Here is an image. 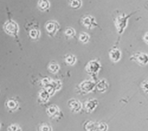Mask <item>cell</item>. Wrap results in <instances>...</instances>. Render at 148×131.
<instances>
[{
  "label": "cell",
  "mask_w": 148,
  "mask_h": 131,
  "mask_svg": "<svg viewBox=\"0 0 148 131\" xmlns=\"http://www.w3.org/2000/svg\"><path fill=\"white\" fill-rule=\"evenodd\" d=\"M3 29L9 36H12L15 37H17L18 36V25L15 21H7L3 25Z\"/></svg>",
  "instance_id": "cell-1"
},
{
  "label": "cell",
  "mask_w": 148,
  "mask_h": 131,
  "mask_svg": "<svg viewBox=\"0 0 148 131\" xmlns=\"http://www.w3.org/2000/svg\"><path fill=\"white\" fill-rule=\"evenodd\" d=\"M130 17V15L125 16L124 14L119 16L116 19V27L117 29V32H119V34H122V32L124 31L125 28L127 27V21L128 19Z\"/></svg>",
  "instance_id": "cell-2"
},
{
  "label": "cell",
  "mask_w": 148,
  "mask_h": 131,
  "mask_svg": "<svg viewBox=\"0 0 148 131\" xmlns=\"http://www.w3.org/2000/svg\"><path fill=\"white\" fill-rule=\"evenodd\" d=\"M100 69V63L97 60H91L88 62L87 66L86 67V70L88 73L91 76H94Z\"/></svg>",
  "instance_id": "cell-3"
},
{
  "label": "cell",
  "mask_w": 148,
  "mask_h": 131,
  "mask_svg": "<svg viewBox=\"0 0 148 131\" xmlns=\"http://www.w3.org/2000/svg\"><path fill=\"white\" fill-rule=\"evenodd\" d=\"M96 84L92 80H85L80 83L79 88H80L81 91L87 93H90L93 90Z\"/></svg>",
  "instance_id": "cell-4"
},
{
  "label": "cell",
  "mask_w": 148,
  "mask_h": 131,
  "mask_svg": "<svg viewBox=\"0 0 148 131\" xmlns=\"http://www.w3.org/2000/svg\"><path fill=\"white\" fill-rule=\"evenodd\" d=\"M82 23L85 27L88 29H93L95 26H97V24L96 23V19L91 16H86L82 19Z\"/></svg>",
  "instance_id": "cell-5"
},
{
  "label": "cell",
  "mask_w": 148,
  "mask_h": 131,
  "mask_svg": "<svg viewBox=\"0 0 148 131\" xmlns=\"http://www.w3.org/2000/svg\"><path fill=\"white\" fill-rule=\"evenodd\" d=\"M131 59H135L136 62L141 66H145L148 63V55L146 53H136V55L132 56Z\"/></svg>",
  "instance_id": "cell-6"
},
{
  "label": "cell",
  "mask_w": 148,
  "mask_h": 131,
  "mask_svg": "<svg viewBox=\"0 0 148 131\" xmlns=\"http://www.w3.org/2000/svg\"><path fill=\"white\" fill-rule=\"evenodd\" d=\"M46 29L50 36H53V35L56 34V32H57V30L59 29V24L54 21L48 22L46 25Z\"/></svg>",
  "instance_id": "cell-7"
},
{
  "label": "cell",
  "mask_w": 148,
  "mask_h": 131,
  "mask_svg": "<svg viewBox=\"0 0 148 131\" xmlns=\"http://www.w3.org/2000/svg\"><path fill=\"white\" fill-rule=\"evenodd\" d=\"M69 109L71 110L73 112H75V113H78L82 109V104H80V102L78 101L77 99H72L69 101Z\"/></svg>",
  "instance_id": "cell-8"
},
{
  "label": "cell",
  "mask_w": 148,
  "mask_h": 131,
  "mask_svg": "<svg viewBox=\"0 0 148 131\" xmlns=\"http://www.w3.org/2000/svg\"><path fill=\"white\" fill-rule=\"evenodd\" d=\"M46 113L50 117H57L58 116H60V109H59V107L57 106H56V105H52V106H49L48 108H47V110H46Z\"/></svg>",
  "instance_id": "cell-9"
},
{
  "label": "cell",
  "mask_w": 148,
  "mask_h": 131,
  "mask_svg": "<svg viewBox=\"0 0 148 131\" xmlns=\"http://www.w3.org/2000/svg\"><path fill=\"white\" fill-rule=\"evenodd\" d=\"M97 105H98V101H97V99H89L88 101L86 102L84 106H85V109L86 111H88V112H92V111L96 109Z\"/></svg>",
  "instance_id": "cell-10"
},
{
  "label": "cell",
  "mask_w": 148,
  "mask_h": 131,
  "mask_svg": "<svg viewBox=\"0 0 148 131\" xmlns=\"http://www.w3.org/2000/svg\"><path fill=\"white\" fill-rule=\"evenodd\" d=\"M110 60L114 62H116L120 61L121 59V52L119 49H113L110 52Z\"/></svg>",
  "instance_id": "cell-11"
},
{
  "label": "cell",
  "mask_w": 148,
  "mask_h": 131,
  "mask_svg": "<svg viewBox=\"0 0 148 131\" xmlns=\"http://www.w3.org/2000/svg\"><path fill=\"white\" fill-rule=\"evenodd\" d=\"M5 106L9 110L15 111L18 108V103L14 99H9L5 103Z\"/></svg>",
  "instance_id": "cell-12"
},
{
  "label": "cell",
  "mask_w": 148,
  "mask_h": 131,
  "mask_svg": "<svg viewBox=\"0 0 148 131\" xmlns=\"http://www.w3.org/2000/svg\"><path fill=\"white\" fill-rule=\"evenodd\" d=\"M96 85H97V90L100 93H104L108 88V83L104 79L100 80Z\"/></svg>",
  "instance_id": "cell-13"
},
{
  "label": "cell",
  "mask_w": 148,
  "mask_h": 131,
  "mask_svg": "<svg viewBox=\"0 0 148 131\" xmlns=\"http://www.w3.org/2000/svg\"><path fill=\"white\" fill-rule=\"evenodd\" d=\"M49 97H50V95L49 94L48 92L46 91V90H41L39 93V100L41 102H42L43 104H46L49 101Z\"/></svg>",
  "instance_id": "cell-14"
},
{
  "label": "cell",
  "mask_w": 148,
  "mask_h": 131,
  "mask_svg": "<svg viewBox=\"0 0 148 131\" xmlns=\"http://www.w3.org/2000/svg\"><path fill=\"white\" fill-rule=\"evenodd\" d=\"M97 126L98 123L93 121H89L85 123V130L86 131H96L97 130Z\"/></svg>",
  "instance_id": "cell-15"
},
{
  "label": "cell",
  "mask_w": 148,
  "mask_h": 131,
  "mask_svg": "<svg viewBox=\"0 0 148 131\" xmlns=\"http://www.w3.org/2000/svg\"><path fill=\"white\" fill-rule=\"evenodd\" d=\"M38 6L42 11H46L49 8V2L48 0H39Z\"/></svg>",
  "instance_id": "cell-16"
},
{
  "label": "cell",
  "mask_w": 148,
  "mask_h": 131,
  "mask_svg": "<svg viewBox=\"0 0 148 131\" xmlns=\"http://www.w3.org/2000/svg\"><path fill=\"white\" fill-rule=\"evenodd\" d=\"M76 61V56L73 55H69L66 57V62L67 64L70 65V66H73V65L75 64Z\"/></svg>",
  "instance_id": "cell-17"
},
{
  "label": "cell",
  "mask_w": 148,
  "mask_h": 131,
  "mask_svg": "<svg viewBox=\"0 0 148 131\" xmlns=\"http://www.w3.org/2000/svg\"><path fill=\"white\" fill-rule=\"evenodd\" d=\"M39 36H40V32L38 29H32L30 30L29 32V36L32 39H39Z\"/></svg>",
  "instance_id": "cell-18"
},
{
  "label": "cell",
  "mask_w": 148,
  "mask_h": 131,
  "mask_svg": "<svg viewBox=\"0 0 148 131\" xmlns=\"http://www.w3.org/2000/svg\"><path fill=\"white\" fill-rule=\"evenodd\" d=\"M51 85L55 89L56 91L60 90L62 87V83L60 80H52L51 81Z\"/></svg>",
  "instance_id": "cell-19"
},
{
  "label": "cell",
  "mask_w": 148,
  "mask_h": 131,
  "mask_svg": "<svg viewBox=\"0 0 148 131\" xmlns=\"http://www.w3.org/2000/svg\"><path fill=\"white\" fill-rule=\"evenodd\" d=\"M75 34H76V32H75V30L73 28H67L66 31H65V35L67 37H69V38L75 36Z\"/></svg>",
  "instance_id": "cell-20"
},
{
  "label": "cell",
  "mask_w": 148,
  "mask_h": 131,
  "mask_svg": "<svg viewBox=\"0 0 148 131\" xmlns=\"http://www.w3.org/2000/svg\"><path fill=\"white\" fill-rule=\"evenodd\" d=\"M89 39H90V36H89V35L87 33H86V32H82L79 36V40H80L83 43H86L88 41H89Z\"/></svg>",
  "instance_id": "cell-21"
},
{
  "label": "cell",
  "mask_w": 148,
  "mask_h": 131,
  "mask_svg": "<svg viewBox=\"0 0 148 131\" xmlns=\"http://www.w3.org/2000/svg\"><path fill=\"white\" fill-rule=\"evenodd\" d=\"M81 5H82L81 0H72L70 2V5L72 8L74 9H79L81 6Z\"/></svg>",
  "instance_id": "cell-22"
},
{
  "label": "cell",
  "mask_w": 148,
  "mask_h": 131,
  "mask_svg": "<svg viewBox=\"0 0 148 131\" xmlns=\"http://www.w3.org/2000/svg\"><path fill=\"white\" fill-rule=\"evenodd\" d=\"M49 70H50L53 73H56L60 70V67H59V65L56 64V63H51V64L49 65Z\"/></svg>",
  "instance_id": "cell-23"
},
{
  "label": "cell",
  "mask_w": 148,
  "mask_h": 131,
  "mask_svg": "<svg viewBox=\"0 0 148 131\" xmlns=\"http://www.w3.org/2000/svg\"><path fill=\"white\" fill-rule=\"evenodd\" d=\"M108 126L105 123H99L97 126V130L98 131H107Z\"/></svg>",
  "instance_id": "cell-24"
},
{
  "label": "cell",
  "mask_w": 148,
  "mask_h": 131,
  "mask_svg": "<svg viewBox=\"0 0 148 131\" xmlns=\"http://www.w3.org/2000/svg\"><path fill=\"white\" fill-rule=\"evenodd\" d=\"M8 131H22V129L18 124H12L8 127Z\"/></svg>",
  "instance_id": "cell-25"
},
{
  "label": "cell",
  "mask_w": 148,
  "mask_h": 131,
  "mask_svg": "<svg viewBox=\"0 0 148 131\" xmlns=\"http://www.w3.org/2000/svg\"><path fill=\"white\" fill-rule=\"evenodd\" d=\"M141 87L142 90H143V92L146 93H148V80L143 81L142 84H141Z\"/></svg>",
  "instance_id": "cell-26"
},
{
  "label": "cell",
  "mask_w": 148,
  "mask_h": 131,
  "mask_svg": "<svg viewBox=\"0 0 148 131\" xmlns=\"http://www.w3.org/2000/svg\"><path fill=\"white\" fill-rule=\"evenodd\" d=\"M39 131H52V128L48 125H42L39 127Z\"/></svg>",
  "instance_id": "cell-27"
},
{
  "label": "cell",
  "mask_w": 148,
  "mask_h": 131,
  "mask_svg": "<svg viewBox=\"0 0 148 131\" xmlns=\"http://www.w3.org/2000/svg\"><path fill=\"white\" fill-rule=\"evenodd\" d=\"M143 41L145 42L147 44H148V32H147V33L144 35V36H143Z\"/></svg>",
  "instance_id": "cell-28"
},
{
  "label": "cell",
  "mask_w": 148,
  "mask_h": 131,
  "mask_svg": "<svg viewBox=\"0 0 148 131\" xmlns=\"http://www.w3.org/2000/svg\"><path fill=\"white\" fill-rule=\"evenodd\" d=\"M0 128H1V124H0Z\"/></svg>",
  "instance_id": "cell-29"
}]
</instances>
